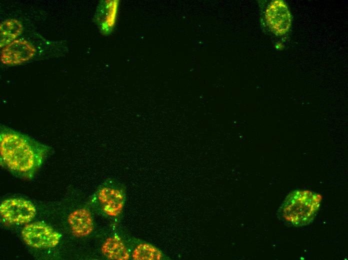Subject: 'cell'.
<instances>
[{
	"mask_svg": "<svg viewBox=\"0 0 348 260\" xmlns=\"http://www.w3.org/2000/svg\"><path fill=\"white\" fill-rule=\"evenodd\" d=\"M0 214L2 218L6 224H24L32 220L36 214V209L28 200L11 198L1 203Z\"/></svg>",
	"mask_w": 348,
	"mask_h": 260,
	"instance_id": "277c9868",
	"label": "cell"
},
{
	"mask_svg": "<svg viewBox=\"0 0 348 260\" xmlns=\"http://www.w3.org/2000/svg\"><path fill=\"white\" fill-rule=\"evenodd\" d=\"M98 198L103 211L108 215H119L124 206V197L118 188L110 186L102 188L98 193Z\"/></svg>",
	"mask_w": 348,
	"mask_h": 260,
	"instance_id": "ba28073f",
	"label": "cell"
},
{
	"mask_svg": "<svg viewBox=\"0 0 348 260\" xmlns=\"http://www.w3.org/2000/svg\"><path fill=\"white\" fill-rule=\"evenodd\" d=\"M50 148L12 128L1 125V163L14 174L32 178L40 166Z\"/></svg>",
	"mask_w": 348,
	"mask_h": 260,
	"instance_id": "6da1fadb",
	"label": "cell"
},
{
	"mask_svg": "<svg viewBox=\"0 0 348 260\" xmlns=\"http://www.w3.org/2000/svg\"><path fill=\"white\" fill-rule=\"evenodd\" d=\"M24 242L36 248H49L59 242L60 236L48 225L40 222L27 224L22 231Z\"/></svg>",
	"mask_w": 348,
	"mask_h": 260,
	"instance_id": "3957f363",
	"label": "cell"
},
{
	"mask_svg": "<svg viewBox=\"0 0 348 260\" xmlns=\"http://www.w3.org/2000/svg\"><path fill=\"white\" fill-rule=\"evenodd\" d=\"M22 26L20 22L8 19L0 24V48H4L14 40L22 32Z\"/></svg>",
	"mask_w": 348,
	"mask_h": 260,
	"instance_id": "8fae6325",
	"label": "cell"
},
{
	"mask_svg": "<svg viewBox=\"0 0 348 260\" xmlns=\"http://www.w3.org/2000/svg\"><path fill=\"white\" fill-rule=\"evenodd\" d=\"M101 250L102 254L110 260H126L130 258L125 245L117 236L106 238L102 246Z\"/></svg>",
	"mask_w": 348,
	"mask_h": 260,
	"instance_id": "30bf717a",
	"label": "cell"
},
{
	"mask_svg": "<svg viewBox=\"0 0 348 260\" xmlns=\"http://www.w3.org/2000/svg\"><path fill=\"white\" fill-rule=\"evenodd\" d=\"M132 256L135 260H159L164 258L162 252L156 246L146 243L138 245Z\"/></svg>",
	"mask_w": 348,
	"mask_h": 260,
	"instance_id": "7c38bea8",
	"label": "cell"
},
{
	"mask_svg": "<svg viewBox=\"0 0 348 260\" xmlns=\"http://www.w3.org/2000/svg\"><path fill=\"white\" fill-rule=\"evenodd\" d=\"M322 196L299 189L289 192L280 206L278 217L286 225L299 227L312 223L320 210Z\"/></svg>",
	"mask_w": 348,
	"mask_h": 260,
	"instance_id": "7a4b0ae2",
	"label": "cell"
},
{
	"mask_svg": "<svg viewBox=\"0 0 348 260\" xmlns=\"http://www.w3.org/2000/svg\"><path fill=\"white\" fill-rule=\"evenodd\" d=\"M36 49L28 42L16 40L4 46L0 51V60L4 64L16 65L31 59Z\"/></svg>",
	"mask_w": 348,
	"mask_h": 260,
	"instance_id": "8992f818",
	"label": "cell"
},
{
	"mask_svg": "<svg viewBox=\"0 0 348 260\" xmlns=\"http://www.w3.org/2000/svg\"><path fill=\"white\" fill-rule=\"evenodd\" d=\"M119 4L118 0H102L100 2L94 19L102 34H110L113 30L116 22Z\"/></svg>",
	"mask_w": 348,
	"mask_h": 260,
	"instance_id": "52a82bcc",
	"label": "cell"
},
{
	"mask_svg": "<svg viewBox=\"0 0 348 260\" xmlns=\"http://www.w3.org/2000/svg\"><path fill=\"white\" fill-rule=\"evenodd\" d=\"M264 18L268 26L275 35L284 36L290 30L292 17L287 4L283 0L272 1L266 9Z\"/></svg>",
	"mask_w": 348,
	"mask_h": 260,
	"instance_id": "5b68a950",
	"label": "cell"
},
{
	"mask_svg": "<svg viewBox=\"0 0 348 260\" xmlns=\"http://www.w3.org/2000/svg\"><path fill=\"white\" fill-rule=\"evenodd\" d=\"M68 221L72 233L76 236H86L93 230L92 218L90 212L86 208H81L72 212Z\"/></svg>",
	"mask_w": 348,
	"mask_h": 260,
	"instance_id": "9c48e42d",
	"label": "cell"
}]
</instances>
